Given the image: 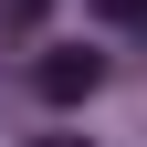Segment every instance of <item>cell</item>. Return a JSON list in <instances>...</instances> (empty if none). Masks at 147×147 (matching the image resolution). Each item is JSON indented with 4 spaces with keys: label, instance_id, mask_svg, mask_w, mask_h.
<instances>
[{
    "label": "cell",
    "instance_id": "cell-1",
    "mask_svg": "<svg viewBox=\"0 0 147 147\" xmlns=\"http://www.w3.org/2000/svg\"><path fill=\"white\" fill-rule=\"evenodd\" d=\"M32 84H42V105H84L105 84V53H74V42H53L42 63H32Z\"/></svg>",
    "mask_w": 147,
    "mask_h": 147
},
{
    "label": "cell",
    "instance_id": "cell-2",
    "mask_svg": "<svg viewBox=\"0 0 147 147\" xmlns=\"http://www.w3.org/2000/svg\"><path fill=\"white\" fill-rule=\"evenodd\" d=\"M95 21H116V32H137V21H147V0H95Z\"/></svg>",
    "mask_w": 147,
    "mask_h": 147
},
{
    "label": "cell",
    "instance_id": "cell-3",
    "mask_svg": "<svg viewBox=\"0 0 147 147\" xmlns=\"http://www.w3.org/2000/svg\"><path fill=\"white\" fill-rule=\"evenodd\" d=\"M11 21H42V0H11Z\"/></svg>",
    "mask_w": 147,
    "mask_h": 147
},
{
    "label": "cell",
    "instance_id": "cell-4",
    "mask_svg": "<svg viewBox=\"0 0 147 147\" xmlns=\"http://www.w3.org/2000/svg\"><path fill=\"white\" fill-rule=\"evenodd\" d=\"M42 147H84V137H42Z\"/></svg>",
    "mask_w": 147,
    "mask_h": 147
}]
</instances>
